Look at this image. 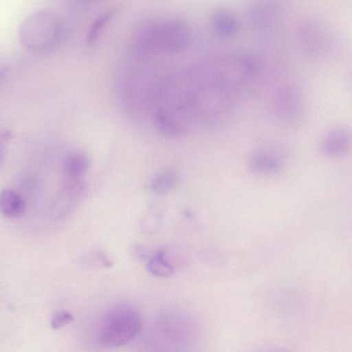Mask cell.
<instances>
[{"instance_id":"6da1fadb","label":"cell","mask_w":352,"mask_h":352,"mask_svg":"<svg viewBox=\"0 0 352 352\" xmlns=\"http://www.w3.org/2000/svg\"><path fill=\"white\" fill-rule=\"evenodd\" d=\"M190 43L188 26L177 18L149 23L142 30L138 38L140 50L146 54L179 53L186 50Z\"/></svg>"},{"instance_id":"7a4b0ae2","label":"cell","mask_w":352,"mask_h":352,"mask_svg":"<svg viewBox=\"0 0 352 352\" xmlns=\"http://www.w3.org/2000/svg\"><path fill=\"white\" fill-rule=\"evenodd\" d=\"M142 316L138 309L129 303L111 307L104 316L98 339L105 348L123 346L133 340L142 327Z\"/></svg>"},{"instance_id":"3957f363","label":"cell","mask_w":352,"mask_h":352,"mask_svg":"<svg viewBox=\"0 0 352 352\" xmlns=\"http://www.w3.org/2000/svg\"><path fill=\"white\" fill-rule=\"evenodd\" d=\"M61 22L53 11L38 10L29 15L19 28V39L34 51H45L52 47L61 34Z\"/></svg>"},{"instance_id":"277c9868","label":"cell","mask_w":352,"mask_h":352,"mask_svg":"<svg viewBox=\"0 0 352 352\" xmlns=\"http://www.w3.org/2000/svg\"><path fill=\"white\" fill-rule=\"evenodd\" d=\"M296 33L303 50L314 57L330 55L337 44L333 27L324 18L316 14L304 16L298 25Z\"/></svg>"},{"instance_id":"5b68a950","label":"cell","mask_w":352,"mask_h":352,"mask_svg":"<svg viewBox=\"0 0 352 352\" xmlns=\"http://www.w3.org/2000/svg\"><path fill=\"white\" fill-rule=\"evenodd\" d=\"M271 106L276 120L285 124H292L300 119L305 104L299 88L294 84L285 83L274 91Z\"/></svg>"},{"instance_id":"8992f818","label":"cell","mask_w":352,"mask_h":352,"mask_svg":"<svg viewBox=\"0 0 352 352\" xmlns=\"http://www.w3.org/2000/svg\"><path fill=\"white\" fill-rule=\"evenodd\" d=\"M86 188L82 179H63L52 205V218L58 220L69 215L85 195Z\"/></svg>"},{"instance_id":"52a82bcc","label":"cell","mask_w":352,"mask_h":352,"mask_svg":"<svg viewBox=\"0 0 352 352\" xmlns=\"http://www.w3.org/2000/svg\"><path fill=\"white\" fill-rule=\"evenodd\" d=\"M286 156L287 151L283 146L268 145L257 149L252 154L249 166L255 174L272 175L283 167Z\"/></svg>"},{"instance_id":"ba28073f","label":"cell","mask_w":352,"mask_h":352,"mask_svg":"<svg viewBox=\"0 0 352 352\" xmlns=\"http://www.w3.org/2000/svg\"><path fill=\"white\" fill-rule=\"evenodd\" d=\"M352 146V135L345 126H335L323 136L320 144V150L331 157H341L346 155Z\"/></svg>"},{"instance_id":"9c48e42d","label":"cell","mask_w":352,"mask_h":352,"mask_svg":"<svg viewBox=\"0 0 352 352\" xmlns=\"http://www.w3.org/2000/svg\"><path fill=\"white\" fill-rule=\"evenodd\" d=\"M281 12V6L277 2L256 1L248 6L246 15L251 26L263 29L275 23L279 19Z\"/></svg>"},{"instance_id":"30bf717a","label":"cell","mask_w":352,"mask_h":352,"mask_svg":"<svg viewBox=\"0 0 352 352\" xmlns=\"http://www.w3.org/2000/svg\"><path fill=\"white\" fill-rule=\"evenodd\" d=\"M210 23L213 32L223 38L235 37L241 30L238 16L225 7H219L212 10L210 15Z\"/></svg>"},{"instance_id":"8fae6325","label":"cell","mask_w":352,"mask_h":352,"mask_svg":"<svg viewBox=\"0 0 352 352\" xmlns=\"http://www.w3.org/2000/svg\"><path fill=\"white\" fill-rule=\"evenodd\" d=\"M90 166L88 156L82 151H73L65 155L61 164L63 179H78L87 173Z\"/></svg>"},{"instance_id":"7c38bea8","label":"cell","mask_w":352,"mask_h":352,"mask_svg":"<svg viewBox=\"0 0 352 352\" xmlns=\"http://www.w3.org/2000/svg\"><path fill=\"white\" fill-rule=\"evenodd\" d=\"M179 173L174 168L164 169L156 173L149 181L147 188L157 195H164L173 190L178 184Z\"/></svg>"},{"instance_id":"4fadbf2b","label":"cell","mask_w":352,"mask_h":352,"mask_svg":"<svg viewBox=\"0 0 352 352\" xmlns=\"http://www.w3.org/2000/svg\"><path fill=\"white\" fill-rule=\"evenodd\" d=\"M25 208V201L18 192L8 188L1 191L0 209L4 217L10 219L19 217L23 213Z\"/></svg>"},{"instance_id":"5bb4252c","label":"cell","mask_w":352,"mask_h":352,"mask_svg":"<svg viewBox=\"0 0 352 352\" xmlns=\"http://www.w3.org/2000/svg\"><path fill=\"white\" fill-rule=\"evenodd\" d=\"M116 12V8H109L93 20L86 33L85 38L88 44L92 45L97 41L104 28L113 17Z\"/></svg>"},{"instance_id":"9a60e30c","label":"cell","mask_w":352,"mask_h":352,"mask_svg":"<svg viewBox=\"0 0 352 352\" xmlns=\"http://www.w3.org/2000/svg\"><path fill=\"white\" fill-rule=\"evenodd\" d=\"M146 266L151 274L158 277H167L174 272L173 265L166 259L164 250H158L153 254L149 258Z\"/></svg>"},{"instance_id":"2e32d148","label":"cell","mask_w":352,"mask_h":352,"mask_svg":"<svg viewBox=\"0 0 352 352\" xmlns=\"http://www.w3.org/2000/svg\"><path fill=\"white\" fill-rule=\"evenodd\" d=\"M74 320L73 315L68 311L60 309L55 312L50 320V325L54 329H58Z\"/></svg>"},{"instance_id":"e0dca14e","label":"cell","mask_w":352,"mask_h":352,"mask_svg":"<svg viewBox=\"0 0 352 352\" xmlns=\"http://www.w3.org/2000/svg\"><path fill=\"white\" fill-rule=\"evenodd\" d=\"M132 257L139 261H142L148 257L149 252L146 246L142 244H134L130 249Z\"/></svg>"},{"instance_id":"ac0fdd59","label":"cell","mask_w":352,"mask_h":352,"mask_svg":"<svg viewBox=\"0 0 352 352\" xmlns=\"http://www.w3.org/2000/svg\"><path fill=\"white\" fill-rule=\"evenodd\" d=\"M96 259L101 265L106 267H110L113 265L112 261L103 252H98L96 253Z\"/></svg>"},{"instance_id":"d6986e66","label":"cell","mask_w":352,"mask_h":352,"mask_svg":"<svg viewBox=\"0 0 352 352\" xmlns=\"http://www.w3.org/2000/svg\"><path fill=\"white\" fill-rule=\"evenodd\" d=\"M259 352H290L287 349L283 347H270L261 350Z\"/></svg>"}]
</instances>
